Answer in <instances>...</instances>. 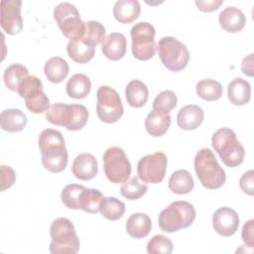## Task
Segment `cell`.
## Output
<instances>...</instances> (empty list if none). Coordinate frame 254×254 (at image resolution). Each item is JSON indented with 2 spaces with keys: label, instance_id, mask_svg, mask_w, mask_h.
Returning a JSON list of instances; mask_svg holds the SVG:
<instances>
[{
  "label": "cell",
  "instance_id": "1",
  "mask_svg": "<svg viewBox=\"0 0 254 254\" xmlns=\"http://www.w3.org/2000/svg\"><path fill=\"white\" fill-rule=\"evenodd\" d=\"M39 149L42 154V164L51 173L63 172L68 161L65 143L62 133L48 128L39 135Z\"/></svg>",
  "mask_w": 254,
  "mask_h": 254
},
{
  "label": "cell",
  "instance_id": "2",
  "mask_svg": "<svg viewBox=\"0 0 254 254\" xmlns=\"http://www.w3.org/2000/svg\"><path fill=\"white\" fill-rule=\"evenodd\" d=\"M194 171L200 184L208 190L221 188L226 180L224 170L208 148L200 149L194 157Z\"/></svg>",
  "mask_w": 254,
  "mask_h": 254
},
{
  "label": "cell",
  "instance_id": "3",
  "mask_svg": "<svg viewBox=\"0 0 254 254\" xmlns=\"http://www.w3.org/2000/svg\"><path fill=\"white\" fill-rule=\"evenodd\" d=\"M46 119L67 130H80L87 123L88 111L82 104H66L58 102L53 104L46 112Z\"/></svg>",
  "mask_w": 254,
  "mask_h": 254
},
{
  "label": "cell",
  "instance_id": "4",
  "mask_svg": "<svg viewBox=\"0 0 254 254\" xmlns=\"http://www.w3.org/2000/svg\"><path fill=\"white\" fill-rule=\"evenodd\" d=\"M211 144L223 164L229 168L239 166L245 157V150L229 128H220L211 137Z\"/></svg>",
  "mask_w": 254,
  "mask_h": 254
},
{
  "label": "cell",
  "instance_id": "5",
  "mask_svg": "<svg viewBox=\"0 0 254 254\" xmlns=\"http://www.w3.org/2000/svg\"><path fill=\"white\" fill-rule=\"evenodd\" d=\"M52 254H75L79 250L80 242L75 233L72 222L65 217L55 219L50 227Z\"/></svg>",
  "mask_w": 254,
  "mask_h": 254
},
{
  "label": "cell",
  "instance_id": "6",
  "mask_svg": "<svg viewBox=\"0 0 254 254\" xmlns=\"http://www.w3.org/2000/svg\"><path fill=\"white\" fill-rule=\"evenodd\" d=\"M195 215L196 212L191 203L186 200H177L160 212L158 223L165 232H177L191 225Z\"/></svg>",
  "mask_w": 254,
  "mask_h": 254
},
{
  "label": "cell",
  "instance_id": "7",
  "mask_svg": "<svg viewBox=\"0 0 254 254\" xmlns=\"http://www.w3.org/2000/svg\"><path fill=\"white\" fill-rule=\"evenodd\" d=\"M158 54L162 64L171 71H181L190 61L187 46L174 37H163L158 43Z\"/></svg>",
  "mask_w": 254,
  "mask_h": 254
},
{
  "label": "cell",
  "instance_id": "8",
  "mask_svg": "<svg viewBox=\"0 0 254 254\" xmlns=\"http://www.w3.org/2000/svg\"><path fill=\"white\" fill-rule=\"evenodd\" d=\"M54 18L63 35L69 40L82 38L85 23L80 19L76 7L69 2H62L54 9Z\"/></svg>",
  "mask_w": 254,
  "mask_h": 254
},
{
  "label": "cell",
  "instance_id": "9",
  "mask_svg": "<svg viewBox=\"0 0 254 254\" xmlns=\"http://www.w3.org/2000/svg\"><path fill=\"white\" fill-rule=\"evenodd\" d=\"M103 169L106 178L113 184L125 183L131 175V164L124 150L117 146L108 148L103 154Z\"/></svg>",
  "mask_w": 254,
  "mask_h": 254
},
{
  "label": "cell",
  "instance_id": "10",
  "mask_svg": "<svg viewBox=\"0 0 254 254\" xmlns=\"http://www.w3.org/2000/svg\"><path fill=\"white\" fill-rule=\"evenodd\" d=\"M96 113L104 123H114L118 121L124 112L121 98L117 91L108 86L101 85L96 92Z\"/></svg>",
  "mask_w": 254,
  "mask_h": 254
},
{
  "label": "cell",
  "instance_id": "11",
  "mask_svg": "<svg viewBox=\"0 0 254 254\" xmlns=\"http://www.w3.org/2000/svg\"><path fill=\"white\" fill-rule=\"evenodd\" d=\"M132 54L140 61H148L155 55V28L148 22H138L131 28Z\"/></svg>",
  "mask_w": 254,
  "mask_h": 254
},
{
  "label": "cell",
  "instance_id": "12",
  "mask_svg": "<svg viewBox=\"0 0 254 254\" xmlns=\"http://www.w3.org/2000/svg\"><path fill=\"white\" fill-rule=\"evenodd\" d=\"M168 159L165 153L156 152L142 157L137 165L138 177L144 183L159 184L166 175Z\"/></svg>",
  "mask_w": 254,
  "mask_h": 254
},
{
  "label": "cell",
  "instance_id": "13",
  "mask_svg": "<svg viewBox=\"0 0 254 254\" xmlns=\"http://www.w3.org/2000/svg\"><path fill=\"white\" fill-rule=\"evenodd\" d=\"M21 0H2L0 24L9 35H16L23 29L21 16Z\"/></svg>",
  "mask_w": 254,
  "mask_h": 254
},
{
  "label": "cell",
  "instance_id": "14",
  "mask_svg": "<svg viewBox=\"0 0 254 254\" xmlns=\"http://www.w3.org/2000/svg\"><path fill=\"white\" fill-rule=\"evenodd\" d=\"M212 226L219 235L223 237L232 236L239 227L238 213L230 207H219L212 215Z\"/></svg>",
  "mask_w": 254,
  "mask_h": 254
},
{
  "label": "cell",
  "instance_id": "15",
  "mask_svg": "<svg viewBox=\"0 0 254 254\" xmlns=\"http://www.w3.org/2000/svg\"><path fill=\"white\" fill-rule=\"evenodd\" d=\"M71 172L76 179L81 181L93 179L98 173V164L96 158L89 153L77 155L72 162Z\"/></svg>",
  "mask_w": 254,
  "mask_h": 254
},
{
  "label": "cell",
  "instance_id": "16",
  "mask_svg": "<svg viewBox=\"0 0 254 254\" xmlns=\"http://www.w3.org/2000/svg\"><path fill=\"white\" fill-rule=\"evenodd\" d=\"M126 38L121 33H111L101 42L103 55L111 61L121 60L126 54Z\"/></svg>",
  "mask_w": 254,
  "mask_h": 254
},
{
  "label": "cell",
  "instance_id": "17",
  "mask_svg": "<svg viewBox=\"0 0 254 254\" xmlns=\"http://www.w3.org/2000/svg\"><path fill=\"white\" fill-rule=\"evenodd\" d=\"M204 112L201 107L195 104H189L182 107L177 115L178 126L184 130H194L203 121Z\"/></svg>",
  "mask_w": 254,
  "mask_h": 254
},
{
  "label": "cell",
  "instance_id": "18",
  "mask_svg": "<svg viewBox=\"0 0 254 254\" xmlns=\"http://www.w3.org/2000/svg\"><path fill=\"white\" fill-rule=\"evenodd\" d=\"M218 21L220 27L228 33H237L241 31L246 24L244 13L234 6L224 8L218 15Z\"/></svg>",
  "mask_w": 254,
  "mask_h": 254
},
{
  "label": "cell",
  "instance_id": "19",
  "mask_svg": "<svg viewBox=\"0 0 254 254\" xmlns=\"http://www.w3.org/2000/svg\"><path fill=\"white\" fill-rule=\"evenodd\" d=\"M66 52L73 62L86 64L94 57L95 47L88 44L83 38H79L68 41L66 45Z\"/></svg>",
  "mask_w": 254,
  "mask_h": 254
},
{
  "label": "cell",
  "instance_id": "20",
  "mask_svg": "<svg viewBox=\"0 0 254 254\" xmlns=\"http://www.w3.org/2000/svg\"><path fill=\"white\" fill-rule=\"evenodd\" d=\"M152 221L149 215L142 212H136L129 216L126 222L127 233L135 239H141L150 233Z\"/></svg>",
  "mask_w": 254,
  "mask_h": 254
},
{
  "label": "cell",
  "instance_id": "21",
  "mask_svg": "<svg viewBox=\"0 0 254 254\" xmlns=\"http://www.w3.org/2000/svg\"><path fill=\"white\" fill-rule=\"evenodd\" d=\"M141 12V6L137 0H118L113 7L114 18L123 24L135 21Z\"/></svg>",
  "mask_w": 254,
  "mask_h": 254
},
{
  "label": "cell",
  "instance_id": "22",
  "mask_svg": "<svg viewBox=\"0 0 254 254\" xmlns=\"http://www.w3.org/2000/svg\"><path fill=\"white\" fill-rule=\"evenodd\" d=\"M227 95L232 104L237 106L245 105L251 97V85L241 77L234 78L228 84Z\"/></svg>",
  "mask_w": 254,
  "mask_h": 254
},
{
  "label": "cell",
  "instance_id": "23",
  "mask_svg": "<svg viewBox=\"0 0 254 254\" xmlns=\"http://www.w3.org/2000/svg\"><path fill=\"white\" fill-rule=\"evenodd\" d=\"M27 124V116L20 109L9 108L1 112L0 125L4 131L19 132L22 131Z\"/></svg>",
  "mask_w": 254,
  "mask_h": 254
},
{
  "label": "cell",
  "instance_id": "24",
  "mask_svg": "<svg viewBox=\"0 0 254 254\" xmlns=\"http://www.w3.org/2000/svg\"><path fill=\"white\" fill-rule=\"evenodd\" d=\"M125 96L130 106L139 108L145 105L147 102L149 97V90L143 81L139 79H132L126 86Z\"/></svg>",
  "mask_w": 254,
  "mask_h": 254
},
{
  "label": "cell",
  "instance_id": "25",
  "mask_svg": "<svg viewBox=\"0 0 254 254\" xmlns=\"http://www.w3.org/2000/svg\"><path fill=\"white\" fill-rule=\"evenodd\" d=\"M68 70L69 66L67 62L61 57L49 59L44 65L45 75L53 83L62 82L66 77Z\"/></svg>",
  "mask_w": 254,
  "mask_h": 254
},
{
  "label": "cell",
  "instance_id": "26",
  "mask_svg": "<svg viewBox=\"0 0 254 254\" xmlns=\"http://www.w3.org/2000/svg\"><path fill=\"white\" fill-rule=\"evenodd\" d=\"M91 89V82L87 75L83 73H74L66 82V94L75 99L84 98Z\"/></svg>",
  "mask_w": 254,
  "mask_h": 254
},
{
  "label": "cell",
  "instance_id": "27",
  "mask_svg": "<svg viewBox=\"0 0 254 254\" xmlns=\"http://www.w3.org/2000/svg\"><path fill=\"white\" fill-rule=\"evenodd\" d=\"M171 125L170 114H161L156 111H151L145 119V128L153 137L164 135Z\"/></svg>",
  "mask_w": 254,
  "mask_h": 254
},
{
  "label": "cell",
  "instance_id": "28",
  "mask_svg": "<svg viewBox=\"0 0 254 254\" xmlns=\"http://www.w3.org/2000/svg\"><path fill=\"white\" fill-rule=\"evenodd\" d=\"M194 182L187 170H178L172 174L169 179V189L178 194H186L192 190Z\"/></svg>",
  "mask_w": 254,
  "mask_h": 254
},
{
  "label": "cell",
  "instance_id": "29",
  "mask_svg": "<svg viewBox=\"0 0 254 254\" xmlns=\"http://www.w3.org/2000/svg\"><path fill=\"white\" fill-rule=\"evenodd\" d=\"M103 193L96 189H84L80 195V209L88 213H97L100 211L104 201Z\"/></svg>",
  "mask_w": 254,
  "mask_h": 254
},
{
  "label": "cell",
  "instance_id": "30",
  "mask_svg": "<svg viewBox=\"0 0 254 254\" xmlns=\"http://www.w3.org/2000/svg\"><path fill=\"white\" fill-rule=\"evenodd\" d=\"M195 91L200 98L206 101H214L221 97L223 90L220 82L211 78H203L196 83Z\"/></svg>",
  "mask_w": 254,
  "mask_h": 254
},
{
  "label": "cell",
  "instance_id": "31",
  "mask_svg": "<svg viewBox=\"0 0 254 254\" xmlns=\"http://www.w3.org/2000/svg\"><path fill=\"white\" fill-rule=\"evenodd\" d=\"M27 75H29V70L26 66L21 64H13L6 67L3 74V80L10 90L17 92L20 82Z\"/></svg>",
  "mask_w": 254,
  "mask_h": 254
},
{
  "label": "cell",
  "instance_id": "32",
  "mask_svg": "<svg viewBox=\"0 0 254 254\" xmlns=\"http://www.w3.org/2000/svg\"><path fill=\"white\" fill-rule=\"evenodd\" d=\"M100 212L106 219L115 221L123 216L125 212V204L114 196L105 197Z\"/></svg>",
  "mask_w": 254,
  "mask_h": 254
},
{
  "label": "cell",
  "instance_id": "33",
  "mask_svg": "<svg viewBox=\"0 0 254 254\" xmlns=\"http://www.w3.org/2000/svg\"><path fill=\"white\" fill-rule=\"evenodd\" d=\"M178 98L173 90H163L153 102V110L161 114H169L177 106Z\"/></svg>",
  "mask_w": 254,
  "mask_h": 254
},
{
  "label": "cell",
  "instance_id": "34",
  "mask_svg": "<svg viewBox=\"0 0 254 254\" xmlns=\"http://www.w3.org/2000/svg\"><path fill=\"white\" fill-rule=\"evenodd\" d=\"M147 185L139 182L137 177L126 181L120 188L121 194L129 200H137L141 198L147 192Z\"/></svg>",
  "mask_w": 254,
  "mask_h": 254
},
{
  "label": "cell",
  "instance_id": "35",
  "mask_svg": "<svg viewBox=\"0 0 254 254\" xmlns=\"http://www.w3.org/2000/svg\"><path fill=\"white\" fill-rule=\"evenodd\" d=\"M85 188L82 185L77 184H69L64 188L62 190L61 198L63 203L71 209H79V200L81 192Z\"/></svg>",
  "mask_w": 254,
  "mask_h": 254
},
{
  "label": "cell",
  "instance_id": "36",
  "mask_svg": "<svg viewBox=\"0 0 254 254\" xmlns=\"http://www.w3.org/2000/svg\"><path fill=\"white\" fill-rule=\"evenodd\" d=\"M88 44L96 47L105 38V28L97 21H87L85 23V33L82 37Z\"/></svg>",
  "mask_w": 254,
  "mask_h": 254
},
{
  "label": "cell",
  "instance_id": "37",
  "mask_svg": "<svg viewBox=\"0 0 254 254\" xmlns=\"http://www.w3.org/2000/svg\"><path fill=\"white\" fill-rule=\"evenodd\" d=\"M43 90V83L36 75H27L20 82L17 92L22 98H28Z\"/></svg>",
  "mask_w": 254,
  "mask_h": 254
},
{
  "label": "cell",
  "instance_id": "38",
  "mask_svg": "<svg viewBox=\"0 0 254 254\" xmlns=\"http://www.w3.org/2000/svg\"><path fill=\"white\" fill-rule=\"evenodd\" d=\"M173 242L163 234L153 236L147 244V252L150 254H171Z\"/></svg>",
  "mask_w": 254,
  "mask_h": 254
},
{
  "label": "cell",
  "instance_id": "39",
  "mask_svg": "<svg viewBox=\"0 0 254 254\" xmlns=\"http://www.w3.org/2000/svg\"><path fill=\"white\" fill-rule=\"evenodd\" d=\"M26 107L33 113L40 114L47 112L50 108V99L42 90L25 99Z\"/></svg>",
  "mask_w": 254,
  "mask_h": 254
},
{
  "label": "cell",
  "instance_id": "40",
  "mask_svg": "<svg viewBox=\"0 0 254 254\" xmlns=\"http://www.w3.org/2000/svg\"><path fill=\"white\" fill-rule=\"evenodd\" d=\"M0 177H1V190H5L12 187L16 180V174L14 170L9 167L2 165L0 167Z\"/></svg>",
  "mask_w": 254,
  "mask_h": 254
},
{
  "label": "cell",
  "instance_id": "41",
  "mask_svg": "<svg viewBox=\"0 0 254 254\" xmlns=\"http://www.w3.org/2000/svg\"><path fill=\"white\" fill-rule=\"evenodd\" d=\"M254 171L249 170L245 172L240 180H239V186L240 189L248 195H253L254 193Z\"/></svg>",
  "mask_w": 254,
  "mask_h": 254
},
{
  "label": "cell",
  "instance_id": "42",
  "mask_svg": "<svg viewBox=\"0 0 254 254\" xmlns=\"http://www.w3.org/2000/svg\"><path fill=\"white\" fill-rule=\"evenodd\" d=\"M241 237L246 246L253 248L254 246V220H248L242 227Z\"/></svg>",
  "mask_w": 254,
  "mask_h": 254
},
{
  "label": "cell",
  "instance_id": "43",
  "mask_svg": "<svg viewBox=\"0 0 254 254\" xmlns=\"http://www.w3.org/2000/svg\"><path fill=\"white\" fill-rule=\"evenodd\" d=\"M223 4V0H196L195 5L198 10L202 12H212L218 9V7Z\"/></svg>",
  "mask_w": 254,
  "mask_h": 254
},
{
  "label": "cell",
  "instance_id": "44",
  "mask_svg": "<svg viewBox=\"0 0 254 254\" xmlns=\"http://www.w3.org/2000/svg\"><path fill=\"white\" fill-rule=\"evenodd\" d=\"M253 54L248 55L247 57H245L242 60V64H241V70L245 75L248 76H253L254 73V68H253Z\"/></svg>",
  "mask_w": 254,
  "mask_h": 254
}]
</instances>
